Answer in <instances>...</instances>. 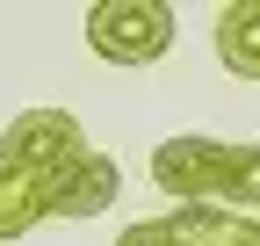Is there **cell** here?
Instances as JSON below:
<instances>
[{"label": "cell", "instance_id": "cell-4", "mask_svg": "<svg viewBox=\"0 0 260 246\" xmlns=\"http://www.w3.org/2000/svg\"><path fill=\"white\" fill-rule=\"evenodd\" d=\"M116 189H123V174H116V160L109 152H80L73 167H58L51 181H44V196H51V218H102V210L116 203Z\"/></svg>", "mask_w": 260, "mask_h": 246}, {"label": "cell", "instance_id": "cell-3", "mask_svg": "<svg viewBox=\"0 0 260 246\" xmlns=\"http://www.w3.org/2000/svg\"><path fill=\"white\" fill-rule=\"evenodd\" d=\"M152 181L167 189L174 203H217V181H224V138L203 131H181L152 152Z\"/></svg>", "mask_w": 260, "mask_h": 246}, {"label": "cell", "instance_id": "cell-5", "mask_svg": "<svg viewBox=\"0 0 260 246\" xmlns=\"http://www.w3.org/2000/svg\"><path fill=\"white\" fill-rule=\"evenodd\" d=\"M167 232H174V246H260V225L253 218H232V210H217V203L167 210Z\"/></svg>", "mask_w": 260, "mask_h": 246}, {"label": "cell", "instance_id": "cell-1", "mask_svg": "<svg viewBox=\"0 0 260 246\" xmlns=\"http://www.w3.org/2000/svg\"><path fill=\"white\" fill-rule=\"evenodd\" d=\"M87 44L109 66H152L174 51V8L167 0H102L87 8Z\"/></svg>", "mask_w": 260, "mask_h": 246}, {"label": "cell", "instance_id": "cell-6", "mask_svg": "<svg viewBox=\"0 0 260 246\" xmlns=\"http://www.w3.org/2000/svg\"><path fill=\"white\" fill-rule=\"evenodd\" d=\"M217 58L232 80H260V0H232L217 15Z\"/></svg>", "mask_w": 260, "mask_h": 246}, {"label": "cell", "instance_id": "cell-9", "mask_svg": "<svg viewBox=\"0 0 260 246\" xmlns=\"http://www.w3.org/2000/svg\"><path fill=\"white\" fill-rule=\"evenodd\" d=\"M116 246H174V232H167V218H138L130 232H116Z\"/></svg>", "mask_w": 260, "mask_h": 246}, {"label": "cell", "instance_id": "cell-7", "mask_svg": "<svg viewBox=\"0 0 260 246\" xmlns=\"http://www.w3.org/2000/svg\"><path fill=\"white\" fill-rule=\"evenodd\" d=\"M44 218H51V196H44V181L0 160V239H22V232H37Z\"/></svg>", "mask_w": 260, "mask_h": 246}, {"label": "cell", "instance_id": "cell-8", "mask_svg": "<svg viewBox=\"0 0 260 246\" xmlns=\"http://www.w3.org/2000/svg\"><path fill=\"white\" fill-rule=\"evenodd\" d=\"M217 210L260 225V145H224V181H217Z\"/></svg>", "mask_w": 260, "mask_h": 246}, {"label": "cell", "instance_id": "cell-2", "mask_svg": "<svg viewBox=\"0 0 260 246\" xmlns=\"http://www.w3.org/2000/svg\"><path fill=\"white\" fill-rule=\"evenodd\" d=\"M80 152H87L80 116H65V109H22L8 131H0V160L22 167V174H37V181H51L58 167H73Z\"/></svg>", "mask_w": 260, "mask_h": 246}]
</instances>
